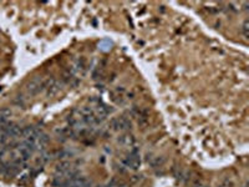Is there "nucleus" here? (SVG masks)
<instances>
[{
  "label": "nucleus",
  "mask_w": 249,
  "mask_h": 187,
  "mask_svg": "<svg viewBox=\"0 0 249 187\" xmlns=\"http://www.w3.org/2000/svg\"><path fill=\"white\" fill-rule=\"evenodd\" d=\"M110 127L113 131H128L132 129V123L127 117H120V119H113L110 123Z\"/></svg>",
  "instance_id": "f257e3e1"
},
{
  "label": "nucleus",
  "mask_w": 249,
  "mask_h": 187,
  "mask_svg": "<svg viewBox=\"0 0 249 187\" xmlns=\"http://www.w3.org/2000/svg\"><path fill=\"white\" fill-rule=\"evenodd\" d=\"M41 82H43V79L40 76H35L31 81L27 82L26 85V92L27 95L30 96H35L40 92V86H41Z\"/></svg>",
  "instance_id": "f03ea898"
},
{
  "label": "nucleus",
  "mask_w": 249,
  "mask_h": 187,
  "mask_svg": "<svg viewBox=\"0 0 249 187\" xmlns=\"http://www.w3.org/2000/svg\"><path fill=\"white\" fill-rule=\"evenodd\" d=\"M117 141H118V143L122 145V146H126V147H133V146H134V142H136L134 137L132 136V135H130V133L122 135V136H120V139H118Z\"/></svg>",
  "instance_id": "7ed1b4c3"
},
{
  "label": "nucleus",
  "mask_w": 249,
  "mask_h": 187,
  "mask_svg": "<svg viewBox=\"0 0 249 187\" xmlns=\"http://www.w3.org/2000/svg\"><path fill=\"white\" fill-rule=\"evenodd\" d=\"M21 127L19 126L16 123H10V126L8 127L6 130V135L9 137H18V136H21Z\"/></svg>",
  "instance_id": "20e7f679"
},
{
  "label": "nucleus",
  "mask_w": 249,
  "mask_h": 187,
  "mask_svg": "<svg viewBox=\"0 0 249 187\" xmlns=\"http://www.w3.org/2000/svg\"><path fill=\"white\" fill-rule=\"evenodd\" d=\"M62 86H64V82H62V81H55L54 84H53V86L49 87V89L46 90L47 96H54V95H56V94L62 89Z\"/></svg>",
  "instance_id": "39448f33"
},
{
  "label": "nucleus",
  "mask_w": 249,
  "mask_h": 187,
  "mask_svg": "<svg viewBox=\"0 0 249 187\" xmlns=\"http://www.w3.org/2000/svg\"><path fill=\"white\" fill-rule=\"evenodd\" d=\"M71 170V163L69 161H61L60 163L56 165V173H67Z\"/></svg>",
  "instance_id": "423d86ee"
},
{
  "label": "nucleus",
  "mask_w": 249,
  "mask_h": 187,
  "mask_svg": "<svg viewBox=\"0 0 249 187\" xmlns=\"http://www.w3.org/2000/svg\"><path fill=\"white\" fill-rule=\"evenodd\" d=\"M147 162L150 163V166H152L153 169H156V167H161V166L164 163V157H162V156H156V157H151V159H148Z\"/></svg>",
  "instance_id": "0eeeda50"
},
{
  "label": "nucleus",
  "mask_w": 249,
  "mask_h": 187,
  "mask_svg": "<svg viewBox=\"0 0 249 187\" xmlns=\"http://www.w3.org/2000/svg\"><path fill=\"white\" fill-rule=\"evenodd\" d=\"M13 103H14V105H16V106H19V107H24L25 106V99L21 95H18L16 97H14Z\"/></svg>",
  "instance_id": "6e6552de"
},
{
  "label": "nucleus",
  "mask_w": 249,
  "mask_h": 187,
  "mask_svg": "<svg viewBox=\"0 0 249 187\" xmlns=\"http://www.w3.org/2000/svg\"><path fill=\"white\" fill-rule=\"evenodd\" d=\"M11 110L8 109V107H3L0 109V117H4V119H9L10 116H11Z\"/></svg>",
  "instance_id": "1a4fd4ad"
},
{
  "label": "nucleus",
  "mask_w": 249,
  "mask_h": 187,
  "mask_svg": "<svg viewBox=\"0 0 249 187\" xmlns=\"http://www.w3.org/2000/svg\"><path fill=\"white\" fill-rule=\"evenodd\" d=\"M242 31H243V35L245 39L249 38V20H244V23H243V28H242Z\"/></svg>",
  "instance_id": "9d476101"
},
{
  "label": "nucleus",
  "mask_w": 249,
  "mask_h": 187,
  "mask_svg": "<svg viewBox=\"0 0 249 187\" xmlns=\"http://www.w3.org/2000/svg\"><path fill=\"white\" fill-rule=\"evenodd\" d=\"M9 136H8V135L6 133H4V132H2V133H0V143H2V145H6L8 142H9Z\"/></svg>",
  "instance_id": "9b49d317"
},
{
  "label": "nucleus",
  "mask_w": 249,
  "mask_h": 187,
  "mask_svg": "<svg viewBox=\"0 0 249 187\" xmlns=\"http://www.w3.org/2000/svg\"><path fill=\"white\" fill-rule=\"evenodd\" d=\"M29 177H30V173H24V175H21V177L19 180H20V182H26Z\"/></svg>",
  "instance_id": "f8f14e48"
},
{
  "label": "nucleus",
  "mask_w": 249,
  "mask_h": 187,
  "mask_svg": "<svg viewBox=\"0 0 249 187\" xmlns=\"http://www.w3.org/2000/svg\"><path fill=\"white\" fill-rule=\"evenodd\" d=\"M106 187H118V185H117V182L115 181V180H112L111 182H108L107 183V186Z\"/></svg>",
  "instance_id": "ddd939ff"
},
{
  "label": "nucleus",
  "mask_w": 249,
  "mask_h": 187,
  "mask_svg": "<svg viewBox=\"0 0 249 187\" xmlns=\"http://www.w3.org/2000/svg\"><path fill=\"white\" fill-rule=\"evenodd\" d=\"M233 185H232V182H229V181H225L224 183H222L219 187H232Z\"/></svg>",
  "instance_id": "4468645a"
},
{
  "label": "nucleus",
  "mask_w": 249,
  "mask_h": 187,
  "mask_svg": "<svg viewBox=\"0 0 249 187\" xmlns=\"http://www.w3.org/2000/svg\"><path fill=\"white\" fill-rule=\"evenodd\" d=\"M242 4H243V6H244L243 9H244V10H248V6H249V4H248V2H244V3H242Z\"/></svg>",
  "instance_id": "2eb2a0df"
},
{
  "label": "nucleus",
  "mask_w": 249,
  "mask_h": 187,
  "mask_svg": "<svg viewBox=\"0 0 249 187\" xmlns=\"http://www.w3.org/2000/svg\"><path fill=\"white\" fill-rule=\"evenodd\" d=\"M194 187H207V186H204V185H201V183H199V185H196Z\"/></svg>",
  "instance_id": "dca6fc26"
},
{
  "label": "nucleus",
  "mask_w": 249,
  "mask_h": 187,
  "mask_svg": "<svg viewBox=\"0 0 249 187\" xmlns=\"http://www.w3.org/2000/svg\"><path fill=\"white\" fill-rule=\"evenodd\" d=\"M243 187H248V185H247V183H245V185H244V186H243Z\"/></svg>",
  "instance_id": "f3484780"
}]
</instances>
